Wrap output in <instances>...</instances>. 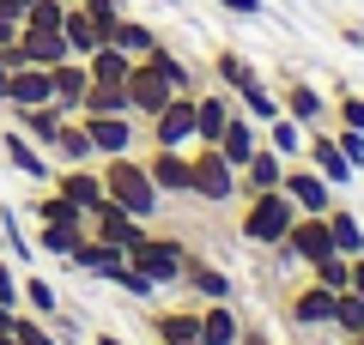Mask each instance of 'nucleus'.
Returning <instances> with one entry per match:
<instances>
[{
  "instance_id": "nucleus-1",
  "label": "nucleus",
  "mask_w": 364,
  "mask_h": 345,
  "mask_svg": "<svg viewBox=\"0 0 364 345\" xmlns=\"http://www.w3.org/2000/svg\"><path fill=\"white\" fill-rule=\"evenodd\" d=\"M243 200V218H237V236H243L249 248H279L286 243L291 218H298V206H291L286 188H261V194H237Z\"/></svg>"
},
{
  "instance_id": "nucleus-2",
  "label": "nucleus",
  "mask_w": 364,
  "mask_h": 345,
  "mask_svg": "<svg viewBox=\"0 0 364 345\" xmlns=\"http://www.w3.org/2000/svg\"><path fill=\"white\" fill-rule=\"evenodd\" d=\"M97 176H104V194H109L116 206H128L140 224H152V218H158V200H164V194L152 188V176H146V158H140V152L104 158V170H97Z\"/></svg>"
},
{
  "instance_id": "nucleus-3",
  "label": "nucleus",
  "mask_w": 364,
  "mask_h": 345,
  "mask_svg": "<svg viewBox=\"0 0 364 345\" xmlns=\"http://www.w3.org/2000/svg\"><path fill=\"white\" fill-rule=\"evenodd\" d=\"M188 194L207 200V206H231V200H237V164H231L213 140H195V146H188Z\"/></svg>"
},
{
  "instance_id": "nucleus-4",
  "label": "nucleus",
  "mask_w": 364,
  "mask_h": 345,
  "mask_svg": "<svg viewBox=\"0 0 364 345\" xmlns=\"http://www.w3.org/2000/svg\"><path fill=\"white\" fill-rule=\"evenodd\" d=\"M128 261H134V267H140L146 279L158 285V291H164V285H176V279H182L188 243H182V236H164V230H152V224H146V230H140V243L128 248Z\"/></svg>"
},
{
  "instance_id": "nucleus-5",
  "label": "nucleus",
  "mask_w": 364,
  "mask_h": 345,
  "mask_svg": "<svg viewBox=\"0 0 364 345\" xmlns=\"http://www.w3.org/2000/svg\"><path fill=\"white\" fill-rule=\"evenodd\" d=\"M279 321H286L291 333L298 327H334V291L316 279H298L279 291Z\"/></svg>"
},
{
  "instance_id": "nucleus-6",
  "label": "nucleus",
  "mask_w": 364,
  "mask_h": 345,
  "mask_svg": "<svg viewBox=\"0 0 364 345\" xmlns=\"http://www.w3.org/2000/svg\"><path fill=\"white\" fill-rule=\"evenodd\" d=\"M140 140L146 146H182V152H188V146L200 140L195 133V91H176L152 121H140Z\"/></svg>"
},
{
  "instance_id": "nucleus-7",
  "label": "nucleus",
  "mask_w": 364,
  "mask_h": 345,
  "mask_svg": "<svg viewBox=\"0 0 364 345\" xmlns=\"http://www.w3.org/2000/svg\"><path fill=\"white\" fill-rule=\"evenodd\" d=\"M0 164L13 170V176H25V182H37V188H43V182L55 176V158L43 152V146L31 140L25 128H18V121H13V128H0Z\"/></svg>"
},
{
  "instance_id": "nucleus-8",
  "label": "nucleus",
  "mask_w": 364,
  "mask_h": 345,
  "mask_svg": "<svg viewBox=\"0 0 364 345\" xmlns=\"http://www.w3.org/2000/svg\"><path fill=\"white\" fill-rule=\"evenodd\" d=\"M279 255L291 261V267H316L322 255H334V236H328V218L322 212H298L286 230V243H279Z\"/></svg>"
},
{
  "instance_id": "nucleus-9",
  "label": "nucleus",
  "mask_w": 364,
  "mask_h": 345,
  "mask_svg": "<svg viewBox=\"0 0 364 345\" xmlns=\"http://www.w3.org/2000/svg\"><path fill=\"white\" fill-rule=\"evenodd\" d=\"M279 188L291 194V206H298V212H328V206H334V182H328L316 164H304V158H291V164H286Z\"/></svg>"
},
{
  "instance_id": "nucleus-10",
  "label": "nucleus",
  "mask_w": 364,
  "mask_h": 345,
  "mask_svg": "<svg viewBox=\"0 0 364 345\" xmlns=\"http://www.w3.org/2000/svg\"><path fill=\"white\" fill-rule=\"evenodd\" d=\"M85 230H91V236H97V243H116V248H134V243H140V218H134L128 212V206H116V200H109V194H104V200H97V206H91V212H85Z\"/></svg>"
},
{
  "instance_id": "nucleus-11",
  "label": "nucleus",
  "mask_w": 364,
  "mask_h": 345,
  "mask_svg": "<svg viewBox=\"0 0 364 345\" xmlns=\"http://www.w3.org/2000/svg\"><path fill=\"white\" fill-rule=\"evenodd\" d=\"M279 115H291L298 128H322L328 121V97L298 73H279Z\"/></svg>"
},
{
  "instance_id": "nucleus-12",
  "label": "nucleus",
  "mask_w": 364,
  "mask_h": 345,
  "mask_svg": "<svg viewBox=\"0 0 364 345\" xmlns=\"http://www.w3.org/2000/svg\"><path fill=\"white\" fill-rule=\"evenodd\" d=\"M91 133V152L97 158H116V152H140V121L134 115H79Z\"/></svg>"
},
{
  "instance_id": "nucleus-13",
  "label": "nucleus",
  "mask_w": 364,
  "mask_h": 345,
  "mask_svg": "<svg viewBox=\"0 0 364 345\" xmlns=\"http://www.w3.org/2000/svg\"><path fill=\"white\" fill-rule=\"evenodd\" d=\"M49 188L61 194L67 206H79V212H91V206L104 200V176H97V164H55Z\"/></svg>"
},
{
  "instance_id": "nucleus-14",
  "label": "nucleus",
  "mask_w": 364,
  "mask_h": 345,
  "mask_svg": "<svg viewBox=\"0 0 364 345\" xmlns=\"http://www.w3.org/2000/svg\"><path fill=\"white\" fill-rule=\"evenodd\" d=\"M37 103H55L49 67H13V73H6V97H0V109L18 115V109H37Z\"/></svg>"
},
{
  "instance_id": "nucleus-15",
  "label": "nucleus",
  "mask_w": 364,
  "mask_h": 345,
  "mask_svg": "<svg viewBox=\"0 0 364 345\" xmlns=\"http://www.w3.org/2000/svg\"><path fill=\"white\" fill-rule=\"evenodd\" d=\"M304 164H316L334 188H346V182L358 176V170L346 164V152L334 146V128H304Z\"/></svg>"
},
{
  "instance_id": "nucleus-16",
  "label": "nucleus",
  "mask_w": 364,
  "mask_h": 345,
  "mask_svg": "<svg viewBox=\"0 0 364 345\" xmlns=\"http://www.w3.org/2000/svg\"><path fill=\"white\" fill-rule=\"evenodd\" d=\"M140 61L152 67V73L164 79L170 91H200V85H207V67H195V61H182V55L170 49L164 37H158V43H152V55H140Z\"/></svg>"
},
{
  "instance_id": "nucleus-17",
  "label": "nucleus",
  "mask_w": 364,
  "mask_h": 345,
  "mask_svg": "<svg viewBox=\"0 0 364 345\" xmlns=\"http://www.w3.org/2000/svg\"><path fill=\"white\" fill-rule=\"evenodd\" d=\"M122 85H128V109H134V121H152V115L164 109L170 97H176V91H170V85H164V79H158L146 61H134V73L122 79Z\"/></svg>"
},
{
  "instance_id": "nucleus-18",
  "label": "nucleus",
  "mask_w": 364,
  "mask_h": 345,
  "mask_svg": "<svg viewBox=\"0 0 364 345\" xmlns=\"http://www.w3.org/2000/svg\"><path fill=\"white\" fill-rule=\"evenodd\" d=\"M182 291L195 297V303H219V297H237V285H231V273H219L213 261H200V255H188L182 261Z\"/></svg>"
},
{
  "instance_id": "nucleus-19",
  "label": "nucleus",
  "mask_w": 364,
  "mask_h": 345,
  "mask_svg": "<svg viewBox=\"0 0 364 345\" xmlns=\"http://www.w3.org/2000/svg\"><path fill=\"white\" fill-rule=\"evenodd\" d=\"M146 176L158 194H188V152L182 146H146Z\"/></svg>"
},
{
  "instance_id": "nucleus-20",
  "label": "nucleus",
  "mask_w": 364,
  "mask_h": 345,
  "mask_svg": "<svg viewBox=\"0 0 364 345\" xmlns=\"http://www.w3.org/2000/svg\"><path fill=\"white\" fill-rule=\"evenodd\" d=\"M231 115H237V97H231L225 85H213V79H207V85L195 91V133H200V140H219Z\"/></svg>"
},
{
  "instance_id": "nucleus-21",
  "label": "nucleus",
  "mask_w": 364,
  "mask_h": 345,
  "mask_svg": "<svg viewBox=\"0 0 364 345\" xmlns=\"http://www.w3.org/2000/svg\"><path fill=\"white\" fill-rule=\"evenodd\" d=\"M122 261H128V248L97 243V236L85 230V243H79L73 255H67V267H73V273H85V279H116V273H122Z\"/></svg>"
},
{
  "instance_id": "nucleus-22",
  "label": "nucleus",
  "mask_w": 364,
  "mask_h": 345,
  "mask_svg": "<svg viewBox=\"0 0 364 345\" xmlns=\"http://www.w3.org/2000/svg\"><path fill=\"white\" fill-rule=\"evenodd\" d=\"M146 333H152V345L200 339V303H188V309H152V315H146Z\"/></svg>"
},
{
  "instance_id": "nucleus-23",
  "label": "nucleus",
  "mask_w": 364,
  "mask_h": 345,
  "mask_svg": "<svg viewBox=\"0 0 364 345\" xmlns=\"http://www.w3.org/2000/svg\"><path fill=\"white\" fill-rule=\"evenodd\" d=\"M61 37H67V55H79V61H85L97 43H109V37H104V25L85 13V0H67V13H61Z\"/></svg>"
},
{
  "instance_id": "nucleus-24",
  "label": "nucleus",
  "mask_w": 364,
  "mask_h": 345,
  "mask_svg": "<svg viewBox=\"0 0 364 345\" xmlns=\"http://www.w3.org/2000/svg\"><path fill=\"white\" fill-rule=\"evenodd\" d=\"M237 339H243V315H237L231 297L200 303V345H237Z\"/></svg>"
},
{
  "instance_id": "nucleus-25",
  "label": "nucleus",
  "mask_w": 364,
  "mask_h": 345,
  "mask_svg": "<svg viewBox=\"0 0 364 345\" xmlns=\"http://www.w3.org/2000/svg\"><path fill=\"white\" fill-rule=\"evenodd\" d=\"M37 255H49V261H67L79 243H85V218H49V224H37Z\"/></svg>"
},
{
  "instance_id": "nucleus-26",
  "label": "nucleus",
  "mask_w": 364,
  "mask_h": 345,
  "mask_svg": "<svg viewBox=\"0 0 364 345\" xmlns=\"http://www.w3.org/2000/svg\"><path fill=\"white\" fill-rule=\"evenodd\" d=\"M207 79H213V85H225V91H231V97H237V91H243V85H255L261 73H255V67H249L243 55L231 49V43H219V49L207 55Z\"/></svg>"
},
{
  "instance_id": "nucleus-27",
  "label": "nucleus",
  "mask_w": 364,
  "mask_h": 345,
  "mask_svg": "<svg viewBox=\"0 0 364 345\" xmlns=\"http://www.w3.org/2000/svg\"><path fill=\"white\" fill-rule=\"evenodd\" d=\"M49 85H55V103H61L67 115H79L91 73H85V61H79V55H67V61H55V67H49Z\"/></svg>"
},
{
  "instance_id": "nucleus-28",
  "label": "nucleus",
  "mask_w": 364,
  "mask_h": 345,
  "mask_svg": "<svg viewBox=\"0 0 364 345\" xmlns=\"http://www.w3.org/2000/svg\"><path fill=\"white\" fill-rule=\"evenodd\" d=\"M49 158H55V164H97V152H91V133H85V121H79V115H61Z\"/></svg>"
},
{
  "instance_id": "nucleus-29",
  "label": "nucleus",
  "mask_w": 364,
  "mask_h": 345,
  "mask_svg": "<svg viewBox=\"0 0 364 345\" xmlns=\"http://www.w3.org/2000/svg\"><path fill=\"white\" fill-rule=\"evenodd\" d=\"M213 146H219V152L231 158L237 170H243V158H249V152H255V146H261V121H249V115L237 109L231 121H225V133H219V140H213Z\"/></svg>"
},
{
  "instance_id": "nucleus-30",
  "label": "nucleus",
  "mask_w": 364,
  "mask_h": 345,
  "mask_svg": "<svg viewBox=\"0 0 364 345\" xmlns=\"http://www.w3.org/2000/svg\"><path fill=\"white\" fill-rule=\"evenodd\" d=\"M85 73H91V79H104V85H122V79L134 73V55L116 49V43H97V49L85 55Z\"/></svg>"
},
{
  "instance_id": "nucleus-31",
  "label": "nucleus",
  "mask_w": 364,
  "mask_h": 345,
  "mask_svg": "<svg viewBox=\"0 0 364 345\" xmlns=\"http://www.w3.org/2000/svg\"><path fill=\"white\" fill-rule=\"evenodd\" d=\"M61 103H37V109H18V115H6V121H18V128H25L31 133V140H37L43 146V152H49V146H55V128H61Z\"/></svg>"
},
{
  "instance_id": "nucleus-32",
  "label": "nucleus",
  "mask_w": 364,
  "mask_h": 345,
  "mask_svg": "<svg viewBox=\"0 0 364 345\" xmlns=\"http://www.w3.org/2000/svg\"><path fill=\"white\" fill-rule=\"evenodd\" d=\"M18 297H25V309H31V315H43V321H55V315H61V297H55V285L49 279H43V273H18Z\"/></svg>"
},
{
  "instance_id": "nucleus-33",
  "label": "nucleus",
  "mask_w": 364,
  "mask_h": 345,
  "mask_svg": "<svg viewBox=\"0 0 364 345\" xmlns=\"http://www.w3.org/2000/svg\"><path fill=\"white\" fill-rule=\"evenodd\" d=\"M79 115H134V109H128V85H104V79H91Z\"/></svg>"
},
{
  "instance_id": "nucleus-34",
  "label": "nucleus",
  "mask_w": 364,
  "mask_h": 345,
  "mask_svg": "<svg viewBox=\"0 0 364 345\" xmlns=\"http://www.w3.org/2000/svg\"><path fill=\"white\" fill-rule=\"evenodd\" d=\"M109 43H116V49H128L134 61H140V55H152V43H158V31L146 25V18H128V13H122L116 25H109Z\"/></svg>"
},
{
  "instance_id": "nucleus-35",
  "label": "nucleus",
  "mask_w": 364,
  "mask_h": 345,
  "mask_svg": "<svg viewBox=\"0 0 364 345\" xmlns=\"http://www.w3.org/2000/svg\"><path fill=\"white\" fill-rule=\"evenodd\" d=\"M261 140L286 158V164H291V158H304V128L291 121V115H273V121H261Z\"/></svg>"
},
{
  "instance_id": "nucleus-36",
  "label": "nucleus",
  "mask_w": 364,
  "mask_h": 345,
  "mask_svg": "<svg viewBox=\"0 0 364 345\" xmlns=\"http://www.w3.org/2000/svg\"><path fill=\"white\" fill-rule=\"evenodd\" d=\"M322 218H328V236H334V248H340V255H364V230H358V218H352L340 200L328 206Z\"/></svg>"
},
{
  "instance_id": "nucleus-37",
  "label": "nucleus",
  "mask_w": 364,
  "mask_h": 345,
  "mask_svg": "<svg viewBox=\"0 0 364 345\" xmlns=\"http://www.w3.org/2000/svg\"><path fill=\"white\" fill-rule=\"evenodd\" d=\"M237 109H243L249 121H273V115H279V91H267V85L255 79V85L237 91Z\"/></svg>"
},
{
  "instance_id": "nucleus-38",
  "label": "nucleus",
  "mask_w": 364,
  "mask_h": 345,
  "mask_svg": "<svg viewBox=\"0 0 364 345\" xmlns=\"http://www.w3.org/2000/svg\"><path fill=\"white\" fill-rule=\"evenodd\" d=\"M304 273H310L316 285H328V291H346V285H352V255H340V248H334V255H322L316 267H304Z\"/></svg>"
},
{
  "instance_id": "nucleus-39",
  "label": "nucleus",
  "mask_w": 364,
  "mask_h": 345,
  "mask_svg": "<svg viewBox=\"0 0 364 345\" xmlns=\"http://www.w3.org/2000/svg\"><path fill=\"white\" fill-rule=\"evenodd\" d=\"M334 327L346 333V339H358V333H364V297L358 291H334Z\"/></svg>"
},
{
  "instance_id": "nucleus-40",
  "label": "nucleus",
  "mask_w": 364,
  "mask_h": 345,
  "mask_svg": "<svg viewBox=\"0 0 364 345\" xmlns=\"http://www.w3.org/2000/svg\"><path fill=\"white\" fill-rule=\"evenodd\" d=\"M328 115H334V128H364V91L340 85L334 97H328Z\"/></svg>"
},
{
  "instance_id": "nucleus-41",
  "label": "nucleus",
  "mask_w": 364,
  "mask_h": 345,
  "mask_svg": "<svg viewBox=\"0 0 364 345\" xmlns=\"http://www.w3.org/2000/svg\"><path fill=\"white\" fill-rule=\"evenodd\" d=\"M0 243H6V255H13L18 267H31V261H37V243H31L25 230L13 224V212H0Z\"/></svg>"
},
{
  "instance_id": "nucleus-42",
  "label": "nucleus",
  "mask_w": 364,
  "mask_h": 345,
  "mask_svg": "<svg viewBox=\"0 0 364 345\" xmlns=\"http://www.w3.org/2000/svg\"><path fill=\"white\" fill-rule=\"evenodd\" d=\"M18 261L13 255H0V309H25V297H18Z\"/></svg>"
},
{
  "instance_id": "nucleus-43",
  "label": "nucleus",
  "mask_w": 364,
  "mask_h": 345,
  "mask_svg": "<svg viewBox=\"0 0 364 345\" xmlns=\"http://www.w3.org/2000/svg\"><path fill=\"white\" fill-rule=\"evenodd\" d=\"M109 285H122V291H128V297H140V303H152V291H158V285L146 279V273L134 267V261H122V273H116V279H109Z\"/></svg>"
},
{
  "instance_id": "nucleus-44",
  "label": "nucleus",
  "mask_w": 364,
  "mask_h": 345,
  "mask_svg": "<svg viewBox=\"0 0 364 345\" xmlns=\"http://www.w3.org/2000/svg\"><path fill=\"white\" fill-rule=\"evenodd\" d=\"M334 146L346 152L352 170H364V128H334Z\"/></svg>"
},
{
  "instance_id": "nucleus-45",
  "label": "nucleus",
  "mask_w": 364,
  "mask_h": 345,
  "mask_svg": "<svg viewBox=\"0 0 364 345\" xmlns=\"http://www.w3.org/2000/svg\"><path fill=\"white\" fill-rule=\"evenodd\" d=\"M85 13L97 18V25H104V37H109V25L122 18V0H85Z\"/></svg>"
},
{
  "instance_id": "nucleus-46",
  "label": "nucleus",
  "mask_w": 364,
  "mask_h": 345,
  "mask_svg": "<svg viewBox=\"0 0 364 345\" xmlns=\"http://www.w3.org/2000/svg\"><path fill=\"white\" fill-rule=\"evenodd\" d=\"M18 25H25V18H18L13 6L0 0V49H13V43H18Z\"/></svg>"
},
{
  "instance_id": "nucleus-47",
  "label": "nucleus",
  "mask_w": 364,
  "mask_h": 345,
  "mask_svg": "<svg viewBox=\"0 0 364 345\" xmlns=\"http://www.w3.org/2000/svg\"><path fill=\"white\" fill-rule=\"evenodd\" d=\"M219 13H231V18H261V0H213Z\"/></svg>"
},
{
  "instance_id": "nucleus-48",
  "label": "nucleus",
  "mask_w": 364,
  "mask_h": 345,
  "mask_svg": "<svg viewBox=\"0 0 364 345\" xmlns=\"http://www.w3.org/2000/svg\"><path fill=\"white\" fill-rule=\"evenodd\" d=\"M346 291H358V297H364V255H352V285H346Z\"/></svg>"
},
{
  "instance_id": "nucleus-49",
  "label": "nucleus",
  "mask_w": 364,
  "mask_h": 345,
  "mask_svg": "<svg viewBox=\"0 0 364 345\" xmlns=\"http://www.w3.org/2000/svg\"><path fill=\"white\" fill-rule=\"evenodd\" d=\"M340 37H346V43H358V49H364V25H346V18H340Z\"/></svg>"
},
{
  "instance_id": "nucleus-50",
  "label": "nucleus",
  "mask_w": 364,
  "mask_h": 345,
  "mask_svg": "<svg viewBox=\"0 0 364 345\" xmlns=\"http://www.w3.org/2000/svg\"><path fill=\"white\" fill-rule=\"evenodd\" d=\"M91 345H128L122 333H91Z\"/></svg>"
},
{
  "instance_id": "nucleus-51",
  "label": "nucleus",
  "mask_w": 364,
  "mask_h": 345,
  "mask_svg": "<svg viewBox=\"0 0 364 345\" xmlns=\"http://www.w3.org/2000/svg\"><path fill=\"white\" fill-rule=\"evenodd\" d=\"M0 97H6V55H0Z\"/></svg>"
},
{
  "instance_id": "nucleus-52",
  "label": "nucleus",
  "mask_w": 364,
  "mask_h": 345,
  "mask_svg": "<svg viewBox=\"0 0 364 345\" xmlns=\"http://www.w3.org/2000/svg\"><path fill=\"white\" fill-rule=\"evenodd\" d=\"M6 6H13V13H18V18H25V6H31V0H6Z\"/></svg>"
},
{
  "instance_id": "nucleus-53",
  "label": "nucleus",
  "mask_w": 364,
  "mask_h": 345,
  "mask_svg": "<svg viewBox=\"0 0 364 345\" xmlns=\"http://www.w3.org/2000/svg\"><path fill=\"white\" fill-rule=\"evenodd\" d=\"M0 345H18V339H13V333H6V327H0Z\"/></svg>"
},
{
  "instance_id": "nucleus-54",
  "label": "nucleus",
  "mask_w": 364,
  "mask_h": 345,
  "mask_svg": "<svg viewBox=\"0 0 364 345\" xmlns=\"http://www.w3.org/2000/svg\"><path fill=\"white\" fill-rule=\"evenodd\" d=\"M176 345H200V339H176Z\"/></svg>"
}]
</instances>
